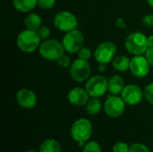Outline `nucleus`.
<instances>
[{"instance_id": "obj_1", "label": "nucleus", "mask_w": 153, "mask_h": 152, "mask_svg": "<svg viewBox=\"0 0 153 152\" xmlns=\"http://www.w3.org/2000/svg\"><path fill=\"white\" fill-rule=\"evenodd\" d=\"M17 46L23 53H33L39 47L41 39L38 34V31L26 29L19 33L16 39Z\"/></svg>"}, {"instance_id": "obj_2", "label": "nucleus", "mask_w": 153, "mask_h": 152, "mask_svg": "<svg viewBox=\"0 0 153 152\" xmlns=\"http://www.w3.org/2000/svg\"><path fill=\"white\" fill-rule=\"evenodd\" d=\"M65 51L62 42L54 39L43 40L39 47V55L48 61H57V59L65 54Z\"/></svg>"}, {"instance_id": "obj_3", "label": "nucleus", "mask_w": 153, "mask_h": 152, "mask_svg": "<svg viewBox=\"0 0 153 152\" xmlns=\"http://www.w3.org/2000/svg\"><path fill=\"white\" fill-rule=\"evenodd\" d=\"M125 47L126 50L134 56L143 55L149 48L148 37L140 31L133 32L127 36Z\"/></svg>"}, {"instance_id": "obj_4", "label": "nucleus", "mask_w": 153, "mask_h": 152, "mask_svg": "<svg viewBox=\"0 0 153 152\" xmlns=\"http://www.w3.org/2000/svg\"><path fill=\"white\" fill-rule=\"evenodd\" d=\"M93 126L90 120L86 118L77 119L71 126L70 134L71 137L76 142H87L92 135Z\"/></svg>"}, {"instance_id": "obj_5", "label": "nucleus", "mask_w": 153, "mask_h": 152, "mask_svg": "<svg viewBox=\"0 0 153 152\" xmlns=\"http://www.w3.org/2000/svg\"><path fill=\"white\" fill-rule=\"evenodd\" d=\"M108 80L100 74L93 75L86 81L85 89L91 98H100L108 91Z\"/></svg>"}, {"instance_id": "obj_6", "label": "nucleus", "mask_w": 153, "mask_h": 152, "mask_svg": "<svg viewBox=\"0 0 153 152\" xmlns=\"http://www.w3.org/2000/svg\"><path fill=\"white\" fill-rule=\"evenodd\" d=\"M62 44L65 47V50L70 54L77 53L84 44V37L83 34L79 30H73L68 32H65Z\"/></svg>"}, {"instance_id": "obj_7", "label": "nucleus", "mask_w": 153, "mask_h": 152, "mask_svg": "<svg viewBox=\"0 0 153 152\" xmlns=\"http://www.w3.org/2000/svg\"><path fill=\"white\" fill-rule=\"evenodd\" d=\"M53 22L55 27L63 32H68L76 29L78 24L76 16L69 11L58 12L55 15Z\"/></svg>"}, {"instance_id": "obj_8", "label": "nucleus", "mask_w": 153, "mask_h": 152, "mask_svg": "<svg viewBox=\"0 0 153 152\" xmlns=\"http://www.w3.org/2000/svg\"><path fill=\"white\" fill-rule=\"evenodd\" d=\"M126 105L122 97L110 94L104 103L105 114L111 118L120 117L126 110Z\"/></svg>"}, {"instance_id": "obj_9", "label": "nucleus", "mask_w": 153, "mask_h": 152, "mask_svg": "<svg viewBox=\"0 0 153 152\" xmlns=\"http://www.w3.org/2000/svg\"><path fill=\"white\" fill-rule=\"evenodd\" d=\"M70 75L76 82H83L90 78L91 65L88 60L78 58L72 63L70 66Z\"/></svg>"}, {"instance_id": "obj_10", "label": "nucleus", "mask_w": 153, "mask_h": 152, "mask_svg": "<svg viewBox=\"0 0 153 152\" xmlns=\"http://www.w3.org/2000/svg\"><path fill=\"white\" fill-rule=\"evenodd\" d=\"M117 47L112 41L100 43L94 52V57L99 64H108L113 61L117 54Z\"/></svg>"}, {"instance_id": "obj_11", "label": "nucleus", "mask_w": 153, "mask_h": 152, "mask_svg": "<svg viewBox=\"0 0 153 152\" xmlns=\"http://www.w3.org/2000/svg\"><path fill=\"white\" fill-rule=\"evenodd\" d=\"M129 69L135 77L143 78L149 74L151 65L145 56H134V57L131 58Z\"/></svg>"}, {"instance_id": "obj_12", "label": "nucleus", "mask_w": 153, "mask_h": 152, "mask_svg": "<svg viewBox=\"0 0 153 152\" xmlns=\"http://www.w3.org/2000/svg\"><path fill=\"white\" fill-rule=\"evenodd\" d=\"M121 97L126 105L135 106L141 103L144 97V92L143 90L135 84H128L126 85L125 89L121 93Z\"/></svg>"}, {"instance_id": "obj_13", "label": "nucleus", "mask_w": 153, "mask_h": 152, "mask_svg": "<svg viewBox=\"0 0 153 152\" xmlns=\"http://www.w3.org/2000/svg\"><path fill=\"white\" fill-rule=\"evenodd\" d=\"M17 104L25 109H31L36 107L38 102V98L36 93L27 88L20 89L15 95Z\"/></svg>"}, {"instance_id": "obj_14", "label": "nucleus", "mask_w": 153, "mask_h": 152, "mask_svg": "<svg viewBox=\"0 0 153 152\" xmlns=\"http://www.w3.org/2000/svg\"><path fill=\"white\" fill-rule=\"evenodd\" d=\"M90 95L86 89L81 88V87H74L70 91L68 92L67 95V99L69 103L73 106L76 107H82L85 106L89 99H90Z\"/></svg>"}, {"instance_id": "obj_15", "label": "nucleus", "mask_w": 153, "mask_h": 152, "mask_svg": "<svg viewBox=\"0 0 153 152\" xmlns=\"http://www.w3.org/2000/svg\"><path fill=\"white\" fill-rule=\"evenodd\" d=\"M126 84L123 77L119 74H114L108 79V92L112 95H119L125 89Z\"/></svg>"}, {"instance_id": "obj_16", "label": "nucleus", "mask_w": 153, "mask_h": 152, "mask_svg": "<svg viewBox=\"0 0 153 152\" xmlns=\"http://www.w3.org/2000/svg\"><path fill=\"white\" fill-rule=\"evenodd\" d=\"M13 5L18 12L29 13L38 5V0H13Z\"/></svg>"}, {"instance_id": "obj_17", "label": "nucleus", "mask_w": 153, "mask_h": 152, "mask_svg": "<svg viewBox=\"0 0 153 152\" xmlns=\"http://www.w3.org/2000/svg\"><path fill=\"white\" fill-rule=\"evenodd\" d=\"M24 25H25L26 29L37 31L42 26V19L38 13H30L25 17Z\"/></svg>"}, {"instance_id": "obj_18", "label": "nucleus", "mask_w": 153, "mask_h": 152, "mask_svg": "<svg viewBox=\"0 0 153 152\" xmlns=\"http://www.w3.org/2000/svg\"><path fill=\"white\" fill-rule=\"evenodd\" d=\"M130 61L131 59H129L126 56L120 55L115 56L112 61V65L113 68L118 72H126L130 68Z\"/></svg>"}, {"instance_id": "obj_19", "label": "nucleus", "mask_w": 153, "mask_h": 152, "mask_svg": "<svg viewBox=\"0 0 153 152\" xmlns=\"http://www.w3.org/2000/svg\"><path fill=\"white\" fill-rule=\"evenodd\" d=\"M39 152H61V145L56 139H47L39 146Z\"/></svg>"}, {"instance_id": "obj_20", "label": "nucleus", "mask_w": 153, "mask_h": 152, "mask_svg": "<svg viewBox=\"0 0 153 152\" xmlns=\"http://www.w3.org/2000/svg\"><path fill=\"white\" fill-rule=\"evenodd\" d=\"M102 108V103L99 99V98H91L89 99L88 103L86 104V110L89 115L96 116L98 115Z\"/></svg>"}, {"instance_id": "obj_21", "label": "nucleus", "mask_w": 153, "mask_h": 152, "mask_svg": "<svg viewBox=\"0 0 153 152\" xmlns=\"http://www.w3.org/2000/svg\"><path fill=\"white\" fill-rule=\"evenodd\" d=\"M82 152H102V151L99 142L91 141L86 142L85 146L82 148Z\"/></svg>"}, {"instance_id": "obj_22", "label": "nucleus", "mask_w": 153, "mask_h": 152, "mask_svg": "<svg viewBox=\"0 0 153 152\" xmlns=\"http://www.w3.org/2000/svg\"><path fill=\"white\" fill-rule=\"evenodd\" d=\"M143 92H144V98H145V99H146L151 105H152L153 106V82L148 84V85L145 87Z\"/></svg>"}, {"instance_id": "obj_23", "label": "nucleus", "mask_w": 153, "mask_h": 152, "mask_svg": "<svg viewBox=\"0 0 153 152\" xmlns=\"http://www.w3.org/2000/svg\"><path fill=\"white\" fill-rule=\"evenodd\" d=\"M77 55H78V58H81V59H83V60H88L91 57V50L87 47H82L78 52H77Z\"/></svg>"}, {"instance_id": "obj_24", "label": "nucleus", "mask_w": 153, "mask_h": 152, "mask_svg": "<svg viewBox=\"0 0 153 152\" xmlns=\"http://www.w3.org/2000/svg\"><path fill=\"white\" fill-rule=\"evenodd\" d=\"M112 151L113 152H129L130 151V146L126 142H118L113 146Z\"/></svg>"}, {"instance_id": "obj_25", "label": "nucleus", "mask_w": 153, "mask_h": 152, "mask_svg": "<svg viewBox=\"0 0 153 152\" xmlns=\"http://www.w3.org/2000/svg\"><path fill=\"white\" fill-rule=\"evenodd\" d=\"M38 5L43 10H50L56 5V0H38Z\"/></svg>"}, {"instance_id": "obj_26", "label": "nucleus", "mask_w": 153, "mask_h": 152, "mask_svg": "<svg viewBox=\"0 0 153 152\" xmlns=\"http://www.w3.org/2000/svg\"><path fill=\"white\" fill-rule=\"evenodd\" d=\"M129 152H151V151L143 143H134L130 146Z\"/></svg>"}, {"instance_id": "obj_27", "label": "nucleus", "mask_w": 153, "mask_h": 152, "mask_svg": "<svg viewBox=\"0 0 153 152\" xmlns=\"http://www.w3.org/2000/svg\"><path fill=\"white\" fill-rule=\"evenodd\" d=\"M37 31H38V34L40 37L42 41L48 39L49 38L50 34H51V30L48 26H41Z\"/></svg>"}, {"instance_id": "obj_28", "label": "nucleus", "mask_w": 153, "mask_h": 152, "mask_svg": "<svg viewBox=\"0 0 153 152\" xmlns=\"http://www.w3.org/2000/svg\"><path fill=\"white\" fill-rule=\"evenodd\" d=\"M56 62H57V65L62 68H67V67L71 66V59L68 56H66L65 54L62 56H60Z\"/></svg>"}, {"instance_id": "obj_29", "label": "nucleus", "mask_w": 153, "mask_h": 152, "mask_svg": "<svg viewBox=\"0 0 153 152\" xmlns=\"http://www.w3.org/2000/svg\"><path fill=\"white\" fill-rule=\"evenodd\" d=\"M143 22L145 26L147 27H153V14L152 13H148L146 14L143 19Z\"/></svg>"}, {"instance_id": "obj_30", "label": "nucleus", "mask_w": 153, "mask_h": 152, "mask_svg": "<svg viewBox=\"0 0 153 152\" xmlns=\"http://www.w3.org/2000/svg\"><path fill=\"white\" fill-rule=\"evenodd\" d=\"M144 55H145V57L147 58L148 62L150 63L151 66L153 67V47H149Z\"/></svg>"}, {"instance_id": "obj_31", "label": "nucleus", "mask_w": 153, "mask_h": 152, "mask_svg": "<svg viewBox=\"0 0 153 152\" xmlns=\"http://www.w3.org/2000/svg\"><path fill=\"white\" fill-rule=\"evenodd\" d=\"M115 23H116V25H117L118 28H120V29H126V21H125L123 18H121V17L117 18V19L116 20Z\"/></svg>"}, {"instance_id": "obj_32", "label": "nucleus", "mask_w": 153, "mask_h": 152, "mask_svg": "<svg viewBox=\"0 0 153 152\" xmlns=\"http://www.w3.org/2000/svg\"><path fill=\"white\" fill-rule=\"evenodd\" d=\"M107 69H108V64H99V67H98L99 72L104 73L107 71Z\"/></svg>"}, {"instance_id": "obj_33", "label": "nucleus", "mask_w": 153, "mask_h": 152, "mask_svg": "<svg viewBox=\"0 0 153 152\" xmlns=\"http://www.w3.org/2000/svg\"><path fill=\"white\" fill-rule=\"evenodd\" d=\"M148 45H149V47H153V35L148 37Z\"/></svg>"}, {"instance_id": "obj_34", "label": "nucleus", "mask_w": 153, "mask_h": 152, "mask_svg": "<svg viewBox=\"0 0 153 152\" xmlns=\"http://www.w3.org/2000/svg\"><path fill=\"white\" fill-rule=\"evenodd\" d=\"M146 2L148 3V4H149L150 6L153 7V0H146Z\"/></svg>"}, {"instance_id": "obj_35", "label": "nucleus", "mask_w": 153, "mask_h": 152, "mask_svg": "<svg viewBox=\"0 0 153 152\" xmlns=\"http://www.w3.org/2000/svg\"><path fill=\"white\" fill-rule=\"evenodd\" d=\"M26 152H39V151H35V150H29V151H27Z\"/></svg>"}]
</instances>
